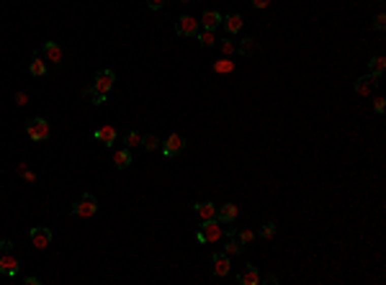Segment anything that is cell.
<instances>
[{
  "instance_id": "obj_23",
  "label": "cell",
  "mask_w": 386,
  "mask_h": 285,
  "mask_svg": "<svg viewBox=\"0 0 386 285\" xmlns=\"http://www.w3.org/2000/svg\"><path fill=\"white\" fill-rule=\"evenodd\" d=\"M139 144H142V134H139L137 129H132V131L124 134V147H126V149H134V147H139Z\"/></svg>"
},
{
  "instance_id": "obj_17",
  "label": "cell",
  "mask_w": 386,
  "mask_h": 285,
  "mask_svg": "<svg viewBox=\"0 0 386 285\" xmlns=\"http://www.w3.org/2000/svg\"><path fill=\"white\" fill-rule=\"evenodd\" d=\"M193 211H196V216H199L201 221H211V219H216V206H214V203H209V200H199V203H193Z\"/></svg>"
},
{
  "instance_id": "obj_14",
  "label": "cell",
  "mask_w": 386,
  "mask_h": 285,
  "mask_svg": "<svg viewBox=\"0 0 386 285\" xmlns=\"http://www.w3.org/2000/svg\"><path fill=\"white\" fill-rule=\"evenodd\" d=\"M18 267H21V262L11 255V252H6V255H0V272L3 275H8V277H16L18 275Z\"/></svg>"
},
{
  "instance_id": "obj_41",
  "label": "cell",
  "mask_w": 386,
  "mask_h": 285,
  "mask_svg": "<svg viewBox=\"0 0 386 285\" xmlns=\"http://www.w3.org/2000/svg\"><path fill=\"white\" fill-rule=\"evenodd\" d=\"M178 3H190V0H178Z\"/></svg>"
},
{
  "instance_id": "obj_28",
  "label": "cell",
  "mask_w": 386,
  "mask_h": 285,
  "mask_svg": "<svg viewBox=\"0 0 386 285\" xmlns=\"http://www.w3.org/2000/svg\"><path fill=\"white\" fill-rule=\"evenodd\" d=\"M196 36H199V44H201L204 49H209V47H214V44H216L214 31H201V33H196Z\"/></svg>"
},
{
  "instance_id": "obj_18",
  "label": "cell",
  "mask_w": 386,
  "mask_h": 285,
  "mask_svg": "<svg viewBox=\"0 0 386 285\" xmlns=\"http://www.w3.org/2000/svg\"><path fill=\"white\" fill-rule=\"evenodd\" d=\"M221 13L219 11H204V16H201V26H204V31H216L219 26H221Z\"/></svg>"
},
{
  "instance_id": "obj_11",
  "label": "cell",
  "mask_w": 386,
  "mask_h": 285,
  "mask_svg": "<svg viewBox=\"0 0 386 285\" xmlns=\"http://www.w3.org/2000/svg\"><path fill=\"white\" fill-rule=\"evenodd\" d=\"M237 216H240V211H237L235 203H224V206H219V208H216V221H219V224H224V226L235 224V221H237Z\"/></svg>"
},
{
  "instance_id": "obj_31",
  "label": "cell",
  "mask_w": 386,
  "mask_h": 285,
  "mask_svg": "<svg viewBox=\"0 0 386 285\" xmlns=\"http://www.w3.org/2000/svg\"><path fill=\"white\" fill-rule=\"evenodd\" d=\"M383 28H386V16L378 13V16L373 18V31H383Z\"/></svg>"
},
{
  "instance_id": "obj_25",
  "label": "cell",
  "mask_w": 386,
  "mask_h": 285,
  "mask_svg": "<svg viewBox=\"0 0 386 285\" xmlns=\"http://www.w3.org/2000/svg\"><path fill=\"white\" fill-rule=\"evenodd\" d=\"M160 144H163V141L154 136V134H147V136H142V144H139V147H144L147 152H154V149H160Z\"/></svg>"
},
{
  "instance_id": "obj_2",
  "label": "cell",
  "mask_w": 386,
  "mask_h": 285,
  "mask_svg": "<svg viewBox=\"0 0 386 285\" xmlns=\"http://www.w3.org/2000/svg\"><path fill=\"white\" fill-rule=\"evenodd\" d=\"M26 136H28L31 141H36V144L47 141V139H49V121L42 118V116L28 118V121H26Z\"/></svg>"
},
{
  "instance_id": "obj_20",
  "label": "cell",
  "mask_w": 386,
  "mask_h": 285,
  "mask_svg": "<svg viewBox=\"0 0 386 285\" xmlns=\"http://www.w3.org/2000/svg\"><path fill=\"white\" fill-rule=\"evenodd\" d=\"M132 159H134V157H132V149H126V147L113 152V165H116V170H126V167L132 165Z\"/></svg>"
},
{
  "instance_id": "obj_35",
  "label": "cell",
  "mask_w": 386,
  "mask_h": 285,
  "mask_svg": "<svg viewBox=\"0 0 386 285\" xmlns=\"http://www.w3.org/2000/svg\"><path fill=\"white\" fill-rule=\"evenodd\" d=\"M23 282H26V285H39L42 280H39L36 275H26V277H23Z\"/></svg>"
},
{
  "instance_id": "obj_40",
  "label": "cell",
  "mask_w": 386,
  "mask_h": 285,
  "mask_svg": "<svg viewBox=\"0 0 386 285\" xmlns=\"http://www.w3.org/2000/svg\"><path fill=\"white\" fill-rule=\"evenodd\" d=\"M16 172H18V175H23V172H26V162H21V165L16 167Z\"/></svg>"
},
{
  "instance_id": "obj_27",
  "label": "cell",
  "mask_w": 386,
  "mask_h": 285,
  "mask_svg": "<svg viewBox=\"0 0 386 285\" xmlns=\"http://www.w3.org/2000/svg\"><path fill=\"white\" fill-rule=\"evenodd\" d=\"M219 49H221V54H227V57H229V54H235V52H237V44L232 42L229 36H224V39H219Z\"/></svg>"
},
{
  "instance_id": "obj_34",
  "label": "cell",
  "mask_w": 386,
  "mask_h": 285,
  "mask_svg": "<svg viewBox=\"0 0 386 285\" xmlns=\"http://www.w3.org/2000/svg\"><path fill=\"white\" fill-rule=\"evenodd\" d=\"M373 111H376V113H383V111H386V100H383L381 95L373 100Z\"/></svg>"
},
{
  "instance_id": "obj_6",
  "label": "cell",
  "mask_w": 386,
  "mask_h": 285,
  "mask_svg": "<svg viewBox=\"0 0 386 285\" xmlns=\"http://www.w3.org/2000/svg\"><path fill=\"white\" fill-rule=\"evenodd\" d=\"M175 33L178 36H196L199 33V21L193 16H180L175 21Z\"/></svg>"
},
{
  "instance_id": "obj_1",
  "label": "cell",
  "mask_w": 386,
  "mask_h": 285,
  "mask_svg": "<svg viewBox=\"0 0 386 285\" xmlns=\"http://www.w3.org/2000/svg\"><path fill=\"white\" fill-rule=\"evenodd\" d=\"M70 211H72V216L90 219V216H95V211H98V198H95L93 193H83L80 198H75V203L70 206Z\"/></svg>"
},
{
  "instance_id": "obj_37",
  "label": "cell",
  "mask_w": 386,
  "mask_h": 285,
  "mask_svg": "<svg viewBox=\"0 0 386 285\" xmlns=\"http://www.w3.org/2000/svg\"><path fill=\"white\" fill-rule=\"evenodd\" d=\"M268 3H270V0H252L255 8H268Z\"/></svg>"
},
{
  "instance_id": "obj_29",
  "label": "cell",
  "mask_w": 386,
  "mask_h": 285,
  "mask_svg": "<svg viewBox=\"0 0 386 285\" xmlns=\"http://www.w3.org/2000/svg\"><path fill=\"white\" fill-rule=\"evenodd\" d=\"M260 236H263V239H273V236H276V224H273V221H265L263 229H260Z\"/></svg>"
},
{
  "instance_id": "obj_5",
  "label": "cell",
  "mask_w": 386,
  "mask_h": 285,
  "mask_svg": "<svg viewBox=\"0 0 386 285\" xmlns=\"http://www.w3.org/2000/svg\"><path fill=\"white\" fill-rule=\"evenodd\" d=\"M113 83H116V72L113 69H101V72H95V80H93V90H98V93H108L111 88H113Z\"/></svg>"
},
{
  "instance_id": "obj_7",
  "label": "cell",
  "mask_w": 386,
  "mask_h": 285,
  "mask_svg": "<svg viewBox=\"0 0 386 285\" xmlns=\"http://www.w3.org/2000/svg\"><path fill=\"white\" fill-rule=\"evenodd\" d=\"M183 149H185V139H183L180 134H170V136L163 141V154H165V157H178Z\"/></svg>"
},
{
  "instance_id": "obj_15",
  "label": "cell",
  "mask_w": 386,
  "mask_h": 285,
  "mask_svg": "<svg viewBox=\"0 0 386 285\" xmlns=\"http://www.w3.org/2000/svg\"><path fill=\"white\" fill-rule=\"evenodd\" d=\"M237 54L240 57H245V59H252V57H258L260 54V44L255 42V39H242V42L237 44Z\"/></svg>"
},
{
  "instance_id": "obj_38",
  "label": "cell",
  "mask_w": 386,
  "mask_h": 285,
  "mask_svg": "<svg viewBox=\"0 0 386 285\" xmlns=\"http://www.w3.org/2000/svg\"><path fill=\"white\" fill-rule=\"evenodd\" d=\"M260 282H273V285H276V282H278V277H273V275H268V277H260Z\"/></svg>"
},
{
  "instance_id": "obj_36",
  "label": "cell",
  "mask_w": 386,
  "mask_h": 285,
  "mask_svg": "<svg viewBox=\"0 0 386 285\" xmlns=\"http://www.w3.org/2000/svg\"><path fill=\"white\" fill-rule=\"evenodd\" d=\"M26 100H28L26 93H16V103H18V105H26Z\"/></svg>"
},
{
  "instance_id": "obj_13",
  "label": "cell",
  "mask_w": 386,
  "mask_h": 285,
  "mask_svg": "<svg viewBox=\"0 0 386 285\" xmlns=\"http://www.w3.org/2000/svg\"><path fill=\"white\" fill-rule=\"evenodd\" d=\"M237 282H240V285H258V282H260V272H258V267L247 262V265L237 272Z\"/></svg>"
},
{
  "instance_id": "obj_30",
  "label": "cell",
  "mask_w": 386,
  "mask_h": 285,
  "mask_svg": "<svg viewBox=\"0 0 386 285\" xmlns=\"http://www.w3.org/2000/svg\"><path fill=\"white\" fill-rule=\"evenodd\" d=\"M214 69H216V72H232V69H235V64H232L229 59H221V62L214 64Z\"/></svg>"
},
{
  "instance_id": "obj_39",
  "label": "cell",
  "mask_w": 386,
  "mask_h": 285,
  "mask_svg": "<svg viewBox=\"0 0 386 285\" xmlns=\"http://www.w3.org/2000/svg\"><path fill=\"white\" fill-rule=\"evenodd\" d=\"M23 177H26V180H28V183H34V180H36V175H34V172H28V170H26V172H23Z\"/></svg>"
},
{
  "instance_id": "obj_8",
  "label": "cell",
  "mask_w": 386,
  "mask_h": 285,
  "mask_svg": "<svg viewBox=\"0 0 386 285\" xmlns=\"http://www.w3.org/2000/svg\"><path fill=\"white\" fill-rule=\"evenodd\" d=\"M211 267H214V275H216V277H227V275H229V270H232L229 255H224V252H214V255H211Z\"/></svg>"
},
{
  "instance_id": "obj_22",
  "label": "cell",
  "mask_w": 386,
  "mask_h": 285,
  "mask_svg": "<svg viewBox=\"0 0 386 285\" xmlns=\"http://www.w3.org/2000/svg\"><path fill=\"white\" fill-rule=\"evenodd\" d=\"M383 69H386V59L383 57H371V62H368V72L371 75H383Z\"/></svg>"
},
{
  "instance_id": "obj_26",
  "label": "cell",
  "mask_w": 386,
  "mask_h": 285,
  "mask_svg": "<svg viewBox=\"0 0 386 285\" xmlns=\"http://www.w3.org/2000/svg\"><path fill=\"white\" fill-rule=\"evenodd\" d=\"M255 236H258V234H255V231H250V229H240V231H235V239L242 244V247H247V244H250Z\"/></svg>"
},
{
  "instance_id": "obj_19",
  "label": "cell",
  "mask_w": 386,
  "mask_h": 285,
  "mask_svg": "<svg viewBox=\"0 0 386 285\" xmlns=\"http://www.w3.org/2000/svg\"><path fill=\"white\" fill-rule=\"evenodd\" d=\"M221 252L229 255V257H240L242 255V244L235 239V229H227V244H224Z\"/></svg>"
},
{
  "instance_id": "obj_12",
  "label": "cell",
  "mask_w": 386,
  "mask_h": 285,
  "mask_svg": "<svg viewBox=\"0 0 386 285\" xmlns=\"http://www.w3.org/2000/svg\"><path fill=\"white\" fill-rule=\"evenodd\" d=\"M42 54L47 57V62H52L54 67H62V47L57 42H44Z\"/></svg>"
},
{
  "instance_id": "obj_4",
  "label": "cell",
  "mask_w": 386,
  "mask_h": 285,
  "mask_svg": "<svg viewBox=\"0 0 386 285\" xmlns=\"http://www.w3.org/2000/svg\"><path fill=\"white\" fill-rule=\"evenodd\" d=\"M28 239H31V244L36 250H47L49 244H52V229H47V226H34L31 231H28Z\"/></svg>"
},
{
  "instance_id": "obj_33",
  "label": "cell",
  "mask_w": 386,
  "mask_h": 285,
  "mask_svg": "<svg viewBox=\"0 0 386 285\" xmlns=\"http://www.w3.org/2000/svg\"><path fill=\"white\" fill-rule=\"evenodd\" d=\"M6 252H13V241H11V239L0 241V255H6Z\"/></svg>"
},
{
  "instance_id": "obj_24",
  "label": "cell",
  "mask_w": 386,
  "mask_h": 285,
  "mask_svg": "<svg viewBox=\"0 0 386 285\" xmlns=\"http://www.w3.org/2000/svg\"><path fill=\"white\" fill-rule=\"evenodd\" d=\"M83 95H85V98H90V103H93V105H103L108 93H98V90H93V88H85V90H83Z\"/></svg>"
},
{
  "instance_id": "obj_9",
  "label": "cell",
  "mask_w": 386,
  "mask_h": 285,
  "mask_svg": "<svg viewBox=\"0 0 386 285\" xmlns=\"http://www.w3.org/2000/svg\"><path fill=\"white\" fill-rule=\"evenodd\" d=\"M378 88V77L376 75H363V77H358L356 80V85H353V90L358 93V95H371V90H376Z\"/></svg>"
},
{
  "instance_id": "obj_32",
  "label": "cell",
  "mask_w": 386,
  "mask_h": 285,
  "mask_svg": "<svg viewBox=\"0 0 386 285\" xmlns=\"http://www.w3.org/2000/svg\"><path fill=\"white\" fill-rule=\"evenodd\" d=\"M165 3H168V0H147V8L149 11H160Z\"/></svg>"
},
{
  "instance_id": "obj_10",
  "label": "cell",
  "mask_w": 386,
  "mask_h": 285,
  "mask_svg": "<svg viewBox=\"0 0 386 285\" xmlns=\"http://www.w3.org/2000/svg\"><path fill=\"white\" fill-rule=\"evenodd\" d=\"M93 136H95V141H101L103 147H113V144H116V139H119V131H116V126L106 124V126L95 129V131H93Z\"/></svg>"
},
{
  "instance_id": "obj_16",
  "label": "cell",
  "mask_w": 386,
  "mask_h": 285,
  "mask_svg": "<svg viewBox=\"0 0 386 285\" xmlns=\"http://www.w3.org/2000/svg\"><path fill=\"white\" fill-rule=\"evenodd\" d=\"M221 26H224L227 36H232V33H240V31H242L245 21H242V16H240V13H229V16H224V18H221Z\"/></svg>"
},
{
  "instance_id": "obj_3",
  "label": "cell",
  "mask_w": 386,
  "mask_h": 285,
  "mask_svg": "<svg viewBox=\"0 0 386 285\" xmlns=\"http://www.w3.org/2000/svg\"><path fill=\"white\" fill-rule=\"evenodd\" d=\"M224 236V224H219L216 219H211V221H201V229H199V234H196V241L199 244H214V241H219Z\"/></svg>"
},
{
  "instance_id": "obj_21",
  "label": "cell",
  "mask_w": 386,
  "mask_h": 285,
  "mask_svg": "<svg viewBox=\"0 0 386 285\" xmlns=\"http://www.w3.org/2000/svg\"><path fill=\"white\" fill-rule=\"evenodd\" d=\"M28 72H31L34 77H44V75H47V64L42 62V57H39V54L31 59V64H28Z\"/></svg>"
}]
</instances>
